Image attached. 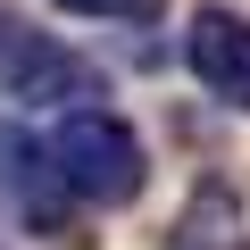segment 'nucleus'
Returning a JSON list of instances; mask_svg holds the SVG:
<instances>
[{
	"label": "nucleus",
	"instance_id": "4",
	"mask_svg": "<svg viewBox=\"0 0 250 250\" xmlns=\"http://www.w3.org/2000/svg\"><path fill=\"white\" fill-rule=\"evenodd\" d=\"M184 67L200 75V92L208 100H225V108H242L250 117V17L242 9H192V25H184Z\"/></svg>",
	"mask_w": 250,
	"mask_h": 250
},
{
	"label": "nucleus",
	"instance_id": "2",
	"mask_svg": "<svg viewBox=\"0 0 250 250\" xmlns=\"http://www.w3.org/2000/svg\"><path fill=\"white\" fill-rule=\"evenodd\" d=\"M0 100H17V108H83V100H108V83L75 42L42 34L34 17H17L0 0Z\"/></svg>",
	"mask_w": 250,
	"mask_h": 250
},
{
	"label": "nucleus",
	"instance_id": "5",
	"mask_svg": "<svg viewBox=\"0 0 250 250\" xmlns=\"http://www.w3.org/2000/svg\"><path fill=\"white\" fill-rule=\"evenodd\" d=\"M167 250H250V217L225 184H192V200L167 225Z\"/></svg>",
	"mask_w": 250,
	"mask_h": 250
},
{
	"label": "nucleus",
	"instance_id": "6",
	"mask_svg": "<svg viewBox=\"0 0 250 250\" xmlns=\"http://www.w3.org/2000/svg\"><path fill=\"white\" fill-rule=\"evenodd\" d=\"M50 9H67V17H100V25H150L167 0H50Z\"/></svg>",
	"mask_w": 250,
	"mask_h": 250
},
{
	"label": "nucleus",
	"instance_id": "1",
	"mask_svg": "<svg viewBox=\"0 0 250 250\" xmlns=\"http://www.w3.org/2000/svg\"><path fill=\"white\" fill-rule=\"evenodd\" d=\"M42 142H50V159H59L75 208H134L142 184H150V150H142V134H134L108 100L59 108V117L42 125Z\"/></svg>",
	"mask_w": 250,
	"mask_h": 250
},
{
	"label": "nucleus",
	"instance_id": "3",
	"mask_svg": "<svg viewBox=\"0 0 250 250\" xmlns=\"http://www.w3.org/2000/svg\"><path fill=\"white\" fill-rule=\"evenodd\" d=\"M75 217L83 208H75L50 142L34 134L25 117H0V225H9V233H34V242H67Z\"/></svg>",
	"mask_w": 250,
	"mask_h": 250
}]
</instances>
